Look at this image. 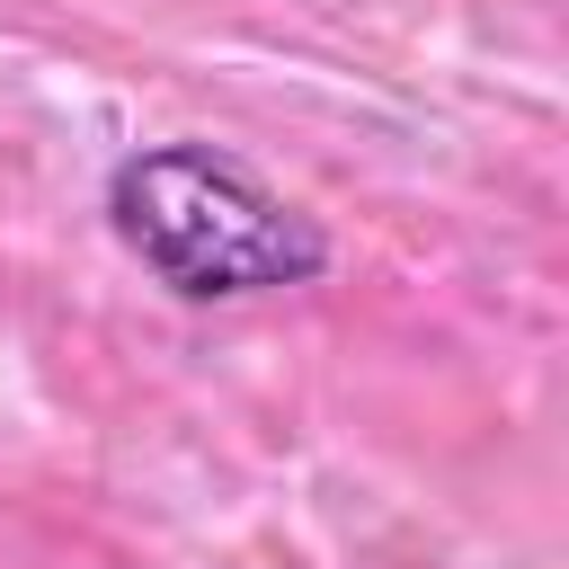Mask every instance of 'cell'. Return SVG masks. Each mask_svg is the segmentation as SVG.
I'll list each match as a JSON object with an SVG mask.
<instances>
[{
	"instance_id": "6da1fadb",
	"label": "cell",
	"mask_w": 569,
	"mask_h": 569,
	"mask_svg": "<svg viewBox=\"0 0 569 569\" xmlns=\"http://www.w3.org/2000/svg\"><path fill=\"white\" fill-rule=\"evenodd\" d=\"M107 222L187 302L284 293V284H311L329 267V231L213 142L124 151L107 178Z\"/></svg>"
}]
</instances>
